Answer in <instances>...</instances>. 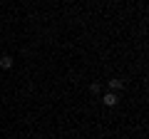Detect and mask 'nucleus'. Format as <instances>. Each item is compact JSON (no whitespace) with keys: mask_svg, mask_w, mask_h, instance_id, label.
I'll return each instance as SVG.
<instances>
[{"mask_svg":"<svg viewBox=\"0 0 149 139\" xmlns=\"http://www.w3.org/2000/svg\"><path fill=\"white\" fill-rule=\"evenodd\" d=\"M102 104H104V107H117V104H119L117 92H107V95H102Z\"/></svg>","mask_w":149,"mask_h":139,"instance_id":"1","label":"nucleus"},{"mask_svg":"<svg viewBox=\"0 0 149 139\" xmlns=\"http://www.w3.org/2000/svg\"><path fill=\"white\" fill-rule=\"evenodd\" d=\"M107 85H109V90H112V92H119V90H122V87H124V82L119 80V77H112V80L107 82Z\"/></svg>","mask_w":149,"mask_h":139,"instance_id":"2","label":"nucleus"},{"mask_svg":"<svg viewBox=\"0 0 149 139\" xmlns=\"http://www.w3.org/2000/svg\"><path fill=\"white\" fill-rule=\"evenodd\" d=\"M0 67H3V70H10L13 67V57H10V55H3V57H0Z\"/></svg>","mask_w":149,"mask_h":139,"instance_id":"3","label":"nucleus"},{"mask_svg":"<svg viewBox=\"0 0 149 139\" xmlns=\"http://www.w3.org/2000/svg\"><path fill=\"white\" fill-rule=\"evenodd\" d=\"M90 92H92V95H100V92H102V85H100V82H92V85H90Z\"/></svg>","mask_w":149,"mask_h":139,"instance_id":"4","label":"nucleus"}]
</instances>
